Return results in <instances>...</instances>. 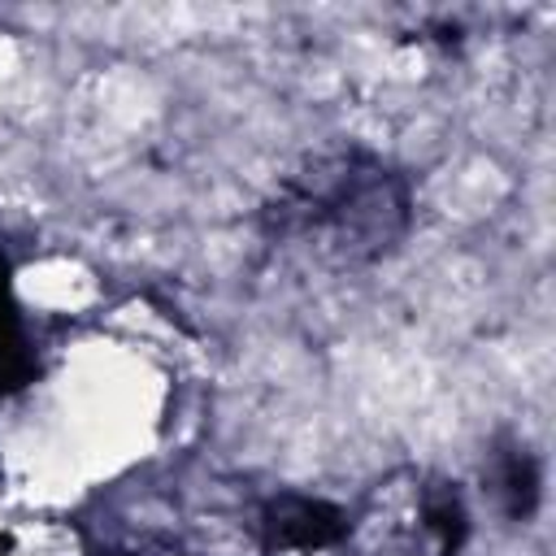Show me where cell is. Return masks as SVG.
Returning a JSON list of instances; mask_svg holds the SVG:
<instances>
[{"label":"cell","instance_id":"cell-1","mask_svg":"<svg viewBox=\"0 0 556 556\" xmlns=\"http://www.w3.org/2000/svg\"><path fill=\"white\" fill-rule=\"evenodd\" d=\"M265 230L334 265L378 261L408 230V187L361 148L304 161L269 200Z\"/></svg>","mask_w":556,"mask_h":556},{"label":"cell","instance_id":"cell-2","mask_svg":"<svg viewBox=\"0 0 556 556\" xmlns=\"http://www.w3.org/2000/svg\"><path fill=\"white\" fill-rule=\"evenodd\" d=\"M269 530L282 543H321V539L339 534V513L326 504H313V500H282L269 513Z\"/></svg>","mask_w":556,"mask_h":556},{"label":"cell","instance_id":"cell-3","mask_svg":"<svg viewBox=\"0 0 556 556\" xmlns=\"http://www.w3.org/2000/svg\"><path fill=\"white\" fill-rule=\"evenodd\" d=\"M500 482H504L500 491L513 495L508 508H513V513H526L530 500H534V482H539V478H534V465H530V456H526V447L504 456V473H500Z\"/></svg>","mask_w":556,"mask_h":556},{"label":"cell","instance_id":"cell-4","mask_svg":"<svg viewBox=\"0 0 556 556\" xmlns=\"http://www.w3.org/2000/svg\"><path fill=\"white\" fill-rule=\"evenodd\" d=\"M13 352V330H9V321H4V313H0V378H4V356Z\"/></svg>","mask_w":556,"mask_h":556}]
</instances>
